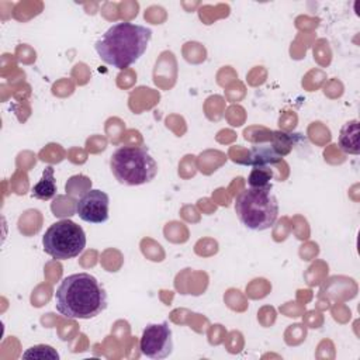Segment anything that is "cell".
Here are the masks:
<instances>
[{"label": "cell", "instance_id": "cell-5", "mask_svg": "<svg viewBox=\"0 0 360 360\" xmlns=\"http://www.w3.org/2000/svg\"><path fill=\"white\" fill-rule=\"evenodd\" d=\"M44 252L56 260L79 256L86 248V233L80 225L70 219L52 224L42 236Z\"/></svg>", "mask_w": 360, "mask_h": 360}, {"label": "cell", "instance_id": "cell-7", "mask_svg": "<svg viewBox=\"0 0 360 360\" xmlns=\"http://www.w3.org/2000/svg\"><path fill=\"white\" fill-rule=\"evenodd\" d=\"M141 353L149 359H166L173 352V332L167 321L149 323L139 340Z\"/></svg>", "mask_w": 360, "mask_h": 360}, {"label": "cell", "instance_id": "cell-1", "mask_svg": "<svg viewBox=\"0 0 360 360\" xmlns=\"http://www.w3.org/2000/svg\"><path fill=\"white\" fill-rule=\"evenodd\" d=\"M56 311L69 319H90L107 308V292L90 273L66 276L55 291Z\"/></svg>", "mask_w": 360, "mask_h": 360}, {"label": "cell", "instance_id": "cell-3", "mask_svg": "<svg viewBox=\"0 0 360 360\" xmlns=\"http://www.w3.org/2000/svg\"><path fill=\"white\" fill-rule=\"evenodd\" d=\"M270 187L246 188L235 198V212L243 226L250 231H266L278 218V201Z\"/></svg>", "mask_w": 360, "mask_h": 360}, {"label": "cell", "instance_id": "cell-11", "mask_svg": "<svg viewBox=\"0 0 360 360\" xmlns=\"http://www.w3.org/2000/svg\"><path fill=\"white\" fill-rule=\"evenodd\" d=\"M273 179V170L267 166H253V169L249 173L248 184L252 188H262V187H270V180Z\"/></svg>", "mask_w": 360, "mask_h": 360}, {"label": "cell", "instance_id": "cell-6", "mask_svg": "<svg viewBox=\"0 0 360 360\" xmlns=\"http://www.w3.org/2000/svg\"><path fill=\"white\" fill-rule=\"evenodd\" d=\"M292 136L285 132H271L269 139L255 143L249 152L245 165L252 166H269L283 160L292 149Z\"/></svg>", "mask_w": 360, "mask_h": 360}, {"label": "cell", "instance_id": "cell-4", "mask_svg": "<svg viewBox=\"0 0 360 360\" xmlns=\"http://www.w3.org/2000/svg\"><path fill=\"white\" fill-rule=\"evenodd\" d=\"M110 169L120 184L141 186L158 174V163L143 146H121L110 158Z\"/></svg>", "mask_w": 360, "mask_h": 360}, {"label": "cell", "instance_id": "cell-2", "mask_svg": "<svg viewBox=\"0 0 360 360\" xmlns=\"http://www.w3.org/2000/svg\"><path fill=\"white\" fill-rule=\"evenodd\" d=\"M152 30L134 22L111 25L94 44L98 58L120 70L134 65L145 53Z\"/></svg>", "mask_w": 360, "mask_h": 360}, {"label": "cell", "instance_id": "cell-9", "mask_svg": "<svg viewBox=\"0 0 360 360\" xmlns=\"http://www.w3.org/2000/svg\"><path fill=\"white\" fill-rule=\"evenodd\" d=\"M359 136H360V131H359V121L357 120H352L347 121L339 132V138H338V143L339 148L349 155H359L360 152V142H359Z\"/></svg>", "mask_w": 360, "mask_h": 360}, {"label": "cell", "instance_id": "cell-10", "mask_svg": "<svg viewBox=\"0 0 360 360\" xmlns=\"http://www.w3.org/2000/svg\"><path fill=\"white\" fill-rule=\"evenodd\" d=\"M56 194V180H55V169L49 165L45 166L42 172V177L38 183L31 188V195L37 200L48 201Z\"/></svg>", "mask_w": 360, "mask_h": 360}, {"label": "cell", "instance_id": "cell-12", "mask_svg": "<svg viewBox=\"0 0 360 360\" xmlns=\"http://www.w3.org/2000/svg\"><path fill=\"white\" fill-rule=\"evenodd\" d=\"M24 359H52V360H58L59 354L58 352L48 345H37L30 347L24 354Z\"/></svg>", "mask_w": 360, "mask_h": 360}, {"label": "cell", "instance_id": "cell-8", "mask_svg": "<svg viewBox=\"0 0 360 360\" xmlns=\"http://www.w3.org/2000/svg\"><path fill=\"white\" fill-rule=\"evenodd\" d=\"M110 197L107 193L93 188L86 191L76 202V214L89 224H103L108 219Z\"/></svg>", "mask_w": 360, "mask_h": 360}]
</instances>
